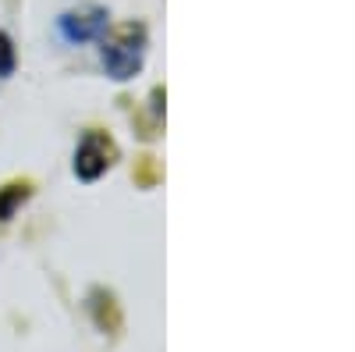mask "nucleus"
Returning <instances> with one entry per match:
<instances>
[{
	"label": "nucleus",
	"instance_id": "obj_1",
	"mask_svg": "<svg viewBox=\"0 0 355 352\" xmlns=\"http://www.w3.org/2000/svg\"><path fill=\"white\" fill-rule=\"evenodd\" d=\"M142 57H146V28L142 25H128L114 40H107V36L100 40V61H103L107 75L117 82H128L142 68Z\"/></svg>",
	"mask_w": 355,
	"mask_h": 352
},
{
	"label": "nucleus",
	"instance_id": "obj_2",
	"mask_svg": "<svg viewBox=\"0 0 355 352\" xmlns=\"http://www.w3.org/2000/svg\"><path fill=\"white\" fill-rule=\"evenodd\" d=\"M110 28V11L107 8H78V11H64L57 18V33H61L64 43H93V40H103Z\"/></svg>",
	"mask_w": 355,
	"mask_h": 352
},
{
	"label": "nucleus",
	"instance_id": "obj_3",
	"mask_svg": "<svg viewBox=\"0 0 355 352\" xmlns=\"http://www.w3.org/2000/svg\"><path fill=\"white\" fill-rule=\"evenodd\" d=\"M114 157H117V150L103 132H85V139L75 150V174L82 182H96L100 174L114 164Z\"/></svg>",
	"mask_w": 355,
	"mask_h": 352
},
{
	"label": "nucleus",
	"instance_id": "obj_4",
	"mask_svg": "<svg viewBox=\"0 0 355 352\" xmlns=\"http://www.w3.org/2000/svg\"><path fill=\"white\" fill-rule=\"evenodd\" d=\"M25 199H28V185H25V182H15V185H4V189H0V224L11 221L15 210L21 207Z\"/></svg>",
	"mask_w": 355,
	"mask_h": 352
},
{
	"label": "nucleus",
	"instance_id": "obj_5",
	"mask_svg": "<svg viewBox=\"0 0 355 352\" xmlns=\"http://www.w3.org/2000/svg\"><path fill=\"white\" fill-rule=\"evenodd\" d=\"M15 65H18L15 43H11L8 33H0V78H11V75H15Z\"/></svg>",
	"mask_w": 355,
	"mask_h": 352
}]
</instances>
